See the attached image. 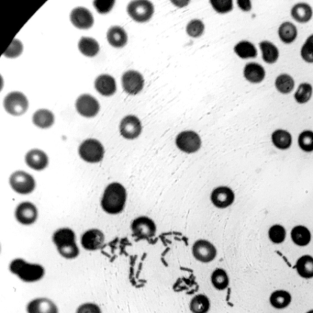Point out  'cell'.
Instances as JSON below:
<instances>
[{
  "label": "cell",
  "mask_w": 313,
  "mask_h": 313,
  "mask_svg": "<svg viewBox=\"0 0 313 313\" xmlns=\"http://www.w3.org/2000/svg\"><path fill=\"white\" fill-rule=\"evenodd\" d=\"M23 51V45L17 39H14L10 47L4 53V55L10 59H14L20 55Z\"/></svg>",
  "instance_id": "obj_42"
},
{
  "label": "cell",
  "mask_w": 313,
  "mask_h": 313,
  "mask_svg": "<svg viewBox=\"0 0 313 313\" xmlns=\"http://www.w3.org/2000/svg\"><path fill=\"white\" fill-rule=\"evenodd\" d=\"M238 4L239 7L244 11H250L251 10V4L249 0H239Z\"/></svg>",
  "instance_id": "obj_45"
},
{
  "label": "cell",
  "mask_w": 313,
  "mask_h": 313,
  "mask_svg": "<svg viewBox=\"0 0 313 313\" xmlns=\"http://www.w3.org/2000/svg\"><path fill=\"white\" fill-rule=\"evenodd\" d=\"M269 300L272 308L282 310L290 306L293 297L290 292L287 290H277L270 294Z\"/></svg>",
  "instance_id": "obj_20"
},
{
  "label": "cell",
  "mask_w": 313,
  "mask_h": 313,
  "mask_svg": "<svg viewBox=\"0 0 313 313\" xmlns=\"http://www.w3.org/2000/svg\"><path fill=\"white\" fill-rule=\"evenodd\" d=\"M211 282L215 290L219 291L226 290L230 285L229 273L222 268H217L212 272Z\"/></svg>",
  "instance_id": "obj_27"
},
{
  "label": "cell",
  "mask_w": 313,
  "mask_h": 313,
  "mask_svg": "<svg viewBox=\"0 0 313 313\" xmlns=\"http://www.w3.org/2000/svg\"><path fill=\"white\" fill-rule=\"evenodd\" d=\"M291 14L293 19L300 23L308 22L313 16L312 9L305 3H299L291 9Z\"/></svg>",
  "instance_id": "obj_24"
},
{
  "label": "cell",
  "mask_w": 313,
  "mask_h": 313,
  "mask_svg": "<svg viewBox=\"0 0 313 313\" xmlns=\"http://www.w3.org/2000/svg\"><path fill=\"white\" fill-rule=\"evenodd\" d=\"M121 135L127 139H134L140 135L142 126L137 117L129 115L121 121L120 127Z\"/></svg>",
  "instance_id": "obj_15"
},
{
  "label": "cell",
  "mask_w": 313,
  "mask_h": 313,
  "mask_svg": "<svg viewBox=\"0 0 313 313\" xmlns=\"http://www.w3.org/2000/svg\"><path fill=\"white\" fill-rule=\"evenodd\" d=\"M275 85L276 89L279 93L288 94L291 93L294 90L295 81L291 75L287 74H282L276 77Z\"/></svg>",
  "instance_id": "obj_34"
},
{
  "label": "cell",
  "mask_w": 313,
  "mask_h": 313,
  "mask_svg": "<svg viewBox=\"0 0 313 313\" xmlns=\"http://www.w3.org/2000/svg\"><path fill=\"white\" fill-rule=\"evenodd\" d=\"M27 313H59V308L53 301L47 298H38L29 303Z\"/></svg>",
  "instance_id": "obj_18"
},
{
  "label": "cell",
  "mask_w": 313,
  "mask_h": 313,
  "mask_svg": "<svg viewBox=\"0 0 313 313\" xmlns=\"http://www.w3.org/2000/svg\"><path fill=\"white\" fill-rule=\"evenodd\" d=\"M76 313H102V311L96 304L86 303L79 306Z\"/></svg>",
  "instance_id": "obj_44"
},
{
  "label": "cell",
  "mask_w": 313,
  "mask_h": 313,
  "mask_svg": "<svg viewBox=\"0 0 313 313\" xmlns=\"http://www.w3.org/2000/svg\"><path fill=\"white\" fill-rule=\"evenodd\" d=\"M115 1H103V0H97L93 2L94 8L99 13L104 14L109 13L113 8Z\"/></svg>",
  "instance_id": "obj_43"
},
{
  "label": "cell",
  "mask_w": 313,
  "mask_h": 313,
  "mask_svg": "<svg viewBox=\"0 0 313 313\" xmlns=\"http://www.w3.org/2000/svg\"><path fill=\"white\" fill-rule=\"evenodd\" d=\"M189 2H185V1H179V2H173V4L177 6V7H183L184 6H186Z\"/></svg>",
  "instance_id": "obj_46"
},
{
  "label": "cell",
  "mask_w": 313,
  "mask_h": 313,
  "mask_svg": "<svg viewBox=\"0 0 313 313\" xmlns=\"http://www.w3.org/2000/svg\"><path fill=\"white\" fill-rule=\"evenodd\" d=\"M312 87L308 83H301L294 94V99L300 104H304L309 101L312 96Z\"/></svg>",
  "instance_id": "obj_36"
},
{
  "label": "cell",
  "mask_w": 313,
  "mask_h": 313,
  "mask_svg": "<svg viewBox=\"0 0 313 313\" xmlns=\"http://www.w3.org/2000/svg\"><path fill=\"white\" fill-rule=\"evenodd\" d=\"M298 144L301 150L306 153L313 151V132L305 130L301 133L298 138Z\"/></svg>",
  "instance_id": "obj_37"
},
{
  "label": "cell",
  "mask_w": 313,
  "mask_h": 313,
  "mask_svg": "<svg viewBox=\"0 0 313 313\" xmlns=\"http://www.w3.org/2000/svg\"><path fill=\"white\" fill-rule=\"evenodd\" d=\"M95 88L102 96H111L116 92V81L110 75H101L96 78Z\"/></svg>",
  "instance_id": "obj_21"
},
{
  "label": "cell",
  "mask_w": 313,
  "mask_h": 313,
  "mask_svg": "<svg viewBox=\"0 0 313 313\" xmlns=\"http://www.w3.org/2000/svg\"><path fill=\"white\" fill-rule=\"evenodd\" d=\"M211 306L209 298L205 294H199L191 299L189 309L191 313H208Z\"/></svg>",
  "instance_id": "obj_26"
},
{
  "label": "cell",
  "mask_w": 313,
  "mask_h": 313,
  "mask_svg": "<svg viewBox=\"0 0 313 313\" xmlns=\"http://www.w3.org/2000/svg\"><path fill=\"white\" fill-rule=\"evenodd\" d=\"M269 238L273 244H281L286 238L285 229L279 224L272 226L269 231Z\"/></svg>",
  "instance_id": "obj_38"
},
{
  "label": "cell",
  "mask_w": 313,
  "mask_h": 313,
  "mask_svg": "<svg viewBox=\"0 0 313 313\" xmlns=\"http://www.w3.org/2000/svg\"><path fill=\"white\" fill-rule=\"evenodd\" d=\"M4 107L8 113L20 116L28 110L29 101L22 93L12 92L5 97Z\"/></svg>",
  "instance_id": "obj_9"
},
{
  "label": "cell",
  "mask_w": 313,
  "mask_h": 313,
  "mask_svg": "<svg viewBox=\"0 0 313 313\" xmlns=\"http://www.w3.org/2000/svg\"><path fill=\"white\" fill-rule=\"evenodd\" d=\"M305 313H313V309L309 310V311L306 312Z\"/></svg>",
  "instance_id": "obj_47"
},
{
  "label": "cell",
  "mask_w": 313,
  "mask_h": 313,
  "mask_svg": "<svg viewBox=\"0 0 313 313\" xmlns=\"http://www.w3.org/2000/svg\"><path fill=\"white\" fill-rule=\"evenodd\" d=\"M71 22L78 29L87 30L91 28L94 24V17L91 12L83 7L74 9L71 14Z\"/></svg>",
  "instance_id": "obj_17"
},
{
  "label": "cell",
  "mask_w": 313,
  "mask_h": 313,
  "mask_svg": "<svg viewBox=\"0 0 313 313\" xmlns=\"http://www.w3.org/2000/svg\"><path fill=\"white\" fill-rule=\"evenodd\" d=\"M205 31V25L202 21L194 19L190 21L187 26V33L193 38H198Z\"/></svg>",
  "instance_id": "obj_40"
},
{
  "label": "cell",
  "mask_w": 313,
  "mask_h": 313,
  "mask_svg": "<svg viewBox=\"0 0 313 313\" xmlns=\"http://www.w3.org/2000/svg\"><path fill=\"white\" fill-rule=\"evenodd\" d=\"M272 141L276 148L286 150L290 148L292 144V136L290 132L285 130L278 129L273 132Z\"/></svg>",
  "instance_id": "obj_32"
},
{
  "label": "cell",
  "mask_w": 313,
  "mask_h": 313,
  "mask_svg": "<svg viewBox=\"0 0 313 313\" xmlns=\"http://www.w3.org/2000/svg\"><path fill=\"white\" fill-rule=\"evenodd\" d=\"M127 200L126 188L118 182L106 187L101 200V206L106 213L117 215L124 210Z\"/></svg>",
  "instance_id": "obj_1"
},
{
  "label": "cell",
  "mask_w": 313,
  "mask_h": 313,
  "mask_svg": "<svg viewBox=\"0 0 313 313\" xmlns=\"http://www.w3.org/2000/svg\"><path fill=\"white\" fill-rule=\"evenodd\" d=\"M79 50L88 57H93L98 54L100 47L98 42L91 38H81L78 42Z\"/></svg>",
  "instance_id": "obj_33"
},
{
  "label": "cell",
  "mask_w": 313,
  "mask_h": 313,
  "mask_svg": "<svg viewBox=\"0 0 313 313\" xmlns=\"http://www.w3.org/2000/svg\"><path fill=\"white\" fill-rule=\"evenodd\" d=\"M176 145L184 153L193 154L202 147V139L197 133L188 130L179 133L176 139Z\"/></svg>",
  "instance_id": "obj_8"
},
{
  "label": "cell",
  "mask_w": 313,
  "mask_h": 313,
  "mask_svg": "<svg viewBox=\"0 0 313 313\" xmlns=\"http://www.w3.org/2000/svg\"><path fill=\"white\" fill-rule=\"evenodd\" d=\"M107 38L109 44L115 48L123 47L127 42V35L125 30L118 26L109 29Z\"/></svg>",
  "instance_id": "obj_25"
},
{
  "label": "cell",
  "mask_w": 313,
  "mask_h": 313,
  "mask_svg": "<svg viewBox=\"0 0 313 313\" xmlns=\"http://www.w3.org/2000/svg\"><path fill=\"white\" fill-rule=\"evenodd\" d=\"M79 156L85 162L96 163L101 162L104 157L105 150L101 143L96 139H88L80 145Z\"/></svg>",
  "instance_id": "obj_4"
},
{
  "label": "cell",
  "mask_w": 313,
  "mask_h": 313,
  "mask_svg": "<svg viewBox=\"0 0 313 313\" xmlns=\"http://www.w3.org/2000/svg\"><path fill=\"white\" fill-rule=\"evenodd\" d=\"M191 253L194 259L203 264L211 263L217 256V250L211 242L205 239L197 240L194 243Z\"/></svg>",
  "instance_id": "obj_6"
},
{
  "label": "cell",
  "mask_w": 313,
  "mask_h": 313,
  "mask_svg": "<svg viewBox=\"0 0 313 313\" xmlns=\"http://www.w3.org/2000/svg\"><path fill=\"white\" fill-rule=\"evenodd\" d=\"M260 47L264 62L267 64H274L277 62L279 52L275 44L268 41H264L260 42Z\"/></svg>",
  "instance_id": "obj_29"
},
{
  "label": "cell",
  "mask_w": 313,
  "mask_h": 313,
  "mask_svg": "<svg viewBox=\"0 0 313 313\" xmlns=\"http://www.w3.org/2000/svg\"><path fill=\"white\" fill-rule=\"evenodd\" d=\"M131 230L133 235L138 239H148L153 238L156 233V225L151 218L141 216L132 221Z\"/></svg>",
  "instance_id": "obj_10"
},
{
  "label": "cell",
  "mask_w": 313,
  "mask_h": 313,
  "mask_svg": "<svg viewBox=\"0 0 313 313\" xmlns=\"http://www.w3.org/2000/svg\"><path fill=\"white\" fill-rule=\"evenodd\" d=\"M145 80L140 73L129 71L124 74L122 77L123 89L130 95H136L144 88Z\"/></svg>",
  "instance_id": "obj_14"
},
{
  "label": "cell",
  "mask_w": 313,
  "mask_h": 313,
  "mask_svg": "<svg viewBox=\"0 0 313 313\" xmlns=\"http://www.w3.org/2000/svg\"><path fill=\"white\" fill-rule=\"evenodd\" d=\"M105 242L103 233L97 229L87 231L81 236L82 247L88 251H96L102 247Z\"/></svg>",
  "instance_id": "obj_16"
},
{
  "label": "cell",
  "mask_w": 313,
  "mask_h": 313,
  "mask_svg": "<svg viewBox=\"0 0 313 313\" xmlns=\"http://www.w3.org/2000/svg\"><path fill=\"white\" fill-rule=\"evenodd\" d=\"M278 34L279 39L283 43L290 44L293 43L297 37V27L293 23L285 22L279 26Z\"/></svg>",
  "instance_id": "obj_28"
},
{
  "label": "cell",
  "mask_w": 313,
  "mask_h": 313,
  "mask_svg": "<svg viewBox=\"0 0 313 313\" xmlns=\"http://www.w3.org/2000/svg\"><path fill=\"white\" fill-rule=\"evenodd\" d=\"M235 194L230 187L220 186L212 191L211 202L218 209H226L235 202Z\"/></svg>",
  "instance_id": "obj_13"
},
{
  "label": "cell",
  "mask_w": 313,
  "mask_h": 313,
  "mask_svg": "<svg viewBox=\"0 0 313 313\" xmlns=\"http://www.w3.org/2000/svg\"><path fill=\"white\" fill-rule=\"evenodd\" d=\"M15 217L18 222L23 225H31L37 220L38 209L30 202H23L17 207Z\"/></svg>",
  "instance_id": "obj_12"
},
{
  "label": "cell",
  "mask_w": 313,
  "mask_h": 313,
  "mask_svg": "<svg viewBox=\"0 0 313 313\" xmlns=\"http://www.w3.org/2000/svg\"><path fill=\"white\" fill-rule=\"evenodd\" d=\"M292 241L299 247H305L311 241V233L303 226L294 227L291 233Z\"/></svg>",
  "instance_id": "obj_30"
},
{
  "label": "cell",
  "mask_w": 313,
  "mask_h": 313,
  "mask_svg": "<svg viewBox=\"0 0 313 313\" xmlns=\"http://www.w3.org/2000/svg\"><path fill=\"white\" fill-rule=\"evenodd\" d=\"M246 80L252 83H260L266 77L265 69L259 64L256 63H248L244 71Z\"/></svg>",
  "instance_id": "obj_23"
},
{
  "label": "cell",
  "mask_w": 313,
  "mask_h": 313,
  "mask_svg": "<svg viewBox=\"0 0 313 313\" xmlns=\"http://www.w3.org/2000/svg\"><path fill=\"white\" fill-rule=\"evenodd\" d=\"M10 270L21 280L26 282H35L41 280L45 275L43 266L38 264L26 262L20 258L11 261Z\"/></svg>",
  "instance_id": "obj_3"
},
{
  "label": "cell",
  "mask_w": 313,
  "mask_h": 313,
  "mask_svg": "<svg viewBox=\"0 0 313 313\" xmlns=\"http://www.w3.org/2000/svg\"><path fill=\"white\" fill-rule=\"evenodd\" d=\"M33 121L35 125L39 128L47 129L53 126L54 117L50 111L41 109L33 115Z\"/></svg>",
  "instance_id": "obj_31"
},
{
  "label": "cell",
  "mask_w": 313,
  "mask_h": 313,
  "mask_svg": "<svg viewBox=\"0 0 313 313\" xmlns=\"http://www.w3.org/2000/svg\"><path fill=\"white\" fill-rule=\"evenodd\" d=\"M127 13L136 22H148L153 17L154 8L153 4L146 0H138L130 2L127 7Z\"/></svg>",
  "instance_id": "obj_5"
},
{
  "label": "cell",
  "mask_w": 313,
  "mask_h": 313,
  "mask_svg": "<svg viewBox=\"0 0 313 313\" xmlns=\"http://www.w3.org/2000/svg\"><path fill=\"white\" fill-rule=\"evenodd\" d=\"M10 184L14 191L21 194L31 193L36 187L34 178L28 173L23 171L13 173L10 178Z\"/></svg>",
  "instance_id": "obj_7"
},
{
  "label": "cell",
  "mask_w": 313,
  "mask_h": 313,
  "mask_svg": "<svg viewBox=\"0 0 313 313\" xmlns=\"http://www.w3.org/2000/svg\"><path fill=\"white\" fill-rule=\"evenodd\" d=\"M53 242L61 256L67 260L75 259L80 251L76 244L75 235L69 229H62L53 234Z\"/></svg>",
  "instance_id": "obj_2"
},
{
  "label": "cell",
  "mask_w": 313,
  "mask_h": 313,
  "mask_svg": "<svg viewBox=\"0 0 313 313\" xmlns=\"http://www.w3.org/2000/svg\"><path fill=\"white\" fill-rule=\"evenodd\" d=\"M25 162L30 168L36 171H42L47 168L49 162L46 153L38 149H35L26 154Z\"/></svg>",
  "instance_id": "obj_19"
},
{
  "label": "cell",
  "mask_w": 313,
  "mask_h": 313,
  "mask_svg": "<svg viewBox=\"0 0 313 313\" xmlns=\"http://www.w3.org/2000/svg\"><path fill=\"white\" fill-rule=\"evenodd\" d=\"M76 108L78 113L87 118L96 117L100 110L98 101L89 94H83L76 102Z\"/></svg>",
  "instance_id": "obj_11"
},
{
  "label": "cell",
  "mask_w": 313,
  "mask_h": 313,
  "mask_svg": "<svg viewBox=\"0 0 313 313\" xmlns=\"http://www.w3.org/2000/svg\"><path fill=\"white\" fill-rule=\"evenodd\" d=\"M212 7L218 13L224 14L229 13L233 8L232 0H213L211 1Z\"/></svg>",
  "instance_id": "obj_41"
},
{
  "label": "cell",
  "mask_w": 313,
  "mask_h": 313,
  "mask_svg": "<svg viewBox=\"0 0 313 313\" xmlns=\"http://www.w3.org/2000/svg\"><path fill=\"white\" fill-rule=\"evenodd\" d=\"M298 275L305 279L313 278V257L309 254L303 255L296 261L294 266Z\"/></svg>",
  "instance_id": "obj_22"
},
{
  "label": "cell",
  "mask_w": 313,
  "mask_h": 313,
  "mask_svg": "<svg viewBox=\"0 0 313 313\" xmlns=\"http://www.w3.org/2000/svg\"><path fill=\"white\" fill-rule=\"evenodd\" d=\"M300 54L305 62L313 63V34L306 39L301 48Z\"/></svg>",
  "instance_id": "obj_39"
},
{
  "label": "cell",
  "mask_w": 313,
  "mask_h": 313,
  "mask_svg": "<svg viewBox=\"0 0 313 313\" xmlns=\"http://www.w3.org/2000/svg\"><path fill=\"white\" fill-rule=\"evenodd\" d=\"M235 51L236 53L243 59L257 57L258 53L254 45L246 41L239 42L235 47Z\"/></svg>",
  "instance_id": "obj_35"
}]
</instances>
